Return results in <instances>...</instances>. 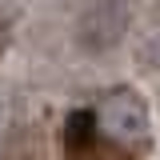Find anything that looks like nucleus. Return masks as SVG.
I'll list each match as a JSON object with an SVG mask.
<instances>
[{
  "instance_id": "obj_2",
  "label": "nucleus",
  "mask_w": 160,
  "mask_h": 160,
  "mask_svg": "<svg viewBox=\"0 0 160 160\" xmlns=\"http://www.w3.org/2000/svg\"><path fill=\"white\" fill-rule=\"evenodd\" d=\"M124 28H128V8L120 0H96L80 12L76 36L88 52H108L112 44H120Z\"/></svg>"
},
{
  "instance_id": "obj_1",
  "label": "nucleus",
  "mask_w": 160,
  "mask_h": 160,
  "mask_svg": "<svg viewBox=\"0 0 160 160\" xmlns=\"http://www.w3.org/2000/svg\"><path fill=\"white\" fill-rule=\"evenodd\" d=\"M92 128H96V136L104 144L124 148V152H136L152 136V116H148V104H144L140 92L112 88V92L100 96L96 112H92Z\"/></svg>"
},
{
  "instance_id": "obj_4",
  "label": "nucleus",
  "mask_w": 160,
  "mask_h": 160,
  "mask_svg": "<svg viewBox=\"0 0 160 160\" xmlns=\"http://www.w3.org/2000/svg\"><path fill=\"white\" fill-rule=\"evenodd\" d=\"M0 148H4V136H0Z\"/></svg>"
},
{
  "instance_id": "obj_3",
  "label": "nucleus",
  "mask_w": 160,
  "mask_h": 160,
  "mask_svg": "<svg viewBox=\"0 0 160 160\" xmlns=\"http://www.w3.org/2000/svg\"><path fill=\"white\" fill-rule=\"evenodd\" d=\"M4 44H8V28H4V20H0V52H4Z\"/></svg>"
}]
</instances>
